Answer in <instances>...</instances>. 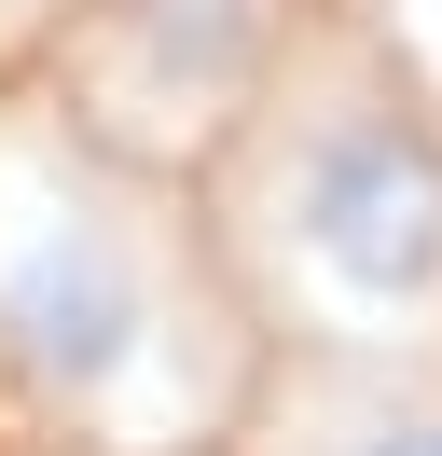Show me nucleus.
Instances as JSON below:
<instances>
[{
    "mask_svg": "<svg viewBox=\"0 0 442 456\" xmlns=\"http://www.w3.org/2000/svg\"><path fill=\"white\" fill-rule=\"evenodd\" d=\"M276 249L346 318H442V139L373 84H332L276 139Z\"/></svg>",
    "mask_w": 442,
    "mask_h": 456,
    "instance_id": "nucleus-1",
    "label": "nucleus"
},
{
    "mask_svg": "<svg viewBox=\"0 0 442 456\" xmlns=\"http://www.w3.org/2000/svg\"><path fill=\"white\" fill-rule=\"evenodd\" d=\"M0 360L55 401H97L152 360V277L110 222L42 208V222L0 235Z\"/></svg>",
    "mask_w": 442,
    "mask_h": 456,
    "instance_id": "nucleus-2",
    "label": "nucleus"
},
{
    "mask_svg": "<svg viewBox=\"0 0 442 456\" xmlns=\"http://www.w3.org/2000/svg\"><path fill=\"white\" fill-rule=\"evenodd\" d=\"M304 456H442V373H387V387H346L318 415Z\"/></svg>",
    "mask_w": 442,
    "mask_h": 456,
    "instance_id": "nucleus-3",
    "label": "nucleus"
}]
</instances>
